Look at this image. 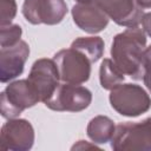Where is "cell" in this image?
I'll list each match as a JSON object with an SVG mask.
<instances>
[{
    "mask_svg": "<svg viewBox=\"0 0 151 151\" xmlns=\"http://www.w3.org/2000/svg\"><path fill=\"white\" fill-rule=\"evenodd\" d=\"M27 79L45 104L59 86L60 76L53 59L40 58L33 63Z\"/></svg>",
    "mask_w": 151,
    "mask_h": 151,
    "instance_id": "obj_8",
    "label": "cell"
},
{
    "mask_svg": "<svg viewBox=\"0 0 151 151\" xmlns=\"http://www.w3.org/2000/svg\"><path fill=\"white\" fill-rule=\"evenodd\" d=\"M78 4H87V2H94L97 0H76Z\"/></svg>",
    "mask_w": 151,
    "mask_h": 151,
    "instance_id": "obj_22",
    "label": "cell"
},
{
    "mask_svg": "<svg viewBox=\"0 0 151 151\" xmlns=\"http://www.w3.org/2000/svg\"><path fill=\"white\" fill-rule=\"evenodd\" d=\"M38 101H40V97L28 79L12 81L1 92V116L6 119L17 118L22 111L33 107Z\"/></svg>",
    "mask_w": 151,
    "mask_h": 151,
    "instance_id": "obj_3",
    "label": "cell"
},
{
    "mask_svg": "<svg viewBox=\"0 0 151 151\" xmlns=\"http://www.w3.org/2000/svg\"><path fill=\"white\" fill-rule=\"evenodd\" d=\"M22 29L17 24H11L7 26H0V46L8 47L19 42L21 39Z\"/></svg>",
    "mask_w": 151,
    "mask_h": 151,
    "instance_id": "obj_16",
    "label": "cell"
},
{
    "mask_svg": "<svg viewBox=\"0 0 151 151\" xmlns=\"http://www.w3.org/2000/svg\"><path fill=\"white\" fill-rule=\"evenodd\" d=\"M29 55L26 41L20 40L13 46L0 48V81L8 83L24 72V66Z\"/></svg>",
    "mask_w": 151,
    "mask_h": 151,
    "instance_id": "obj_10",
    "label": "cell"
},
{
    "mask_svg": "<svg viewBox=\"0 0 151 151\" xmlns=\"http://www.w3.org/2000/svg\"><path fill=\"white\" fill-rule=\"evenodd\" d=\"M22 15L32 25H57L67 14V5L64 0H25Z\"/></svg>",
    "mask_w": 151,
    "mask_h": 151,
    "instance_id": "obj_7",
    "label": "cell"
},
{
    "mask_svg": "<svg viewBox=\"0 0 151 151\" xmlns=\"http://www.w3.org/2000/svg\"><path fill=\"white\" fill-rule=\"evenodd\" d=\"M143 81L151 92V45L145 47L143 53Z\"/></svg>",
    "mask_w": 151,
    "mask_h": 151,
    "instance_id": "obj_18",
    "label": "cell"
},
{
    "mask_svg": "<svg viewBox=\"0 0 151 151\" xmlns=\"http://www.w3.org/2000/svg\"><path fill=\"white\" fill-rule=\"evenodd\" d=\"M109 100L111 107L124 117H138L151 107L149 93L137 84H119L111 90Z\"/></svg>",
    "mask_w": 151,
    "mask_h": 151,
    "instance_id": "obj_2",
    "label": "cell"
},
{
    "mask_svg": "<svg viewBox=\"0 0 151 151\" xmlns=\"http://www.w3.org/2000/svg\"><path fill=\"white\" fill-rule=\"evenodd\" d=\"M53 60L63 83L80 85L90 79L92 63L80 51L72 47L60 50L54 54Z\"/></svg>",
    "mask_w": 151,
    "mask_h": 151,
    "instance_id": "obj_5",
    "label": "cell"
},
{
    "mask_svg": "<svg viewBox=\"0 0 151 151\" xmlns=\"http://www.w3.org/2000/svg\"><path fill=\"white\" fill-rule=\"evenodd\" d=\"M142 8H151V0H136Z\"/></svg>",
    "mask_w": 151,
    "mask_h": 151,
    "instance_id": "obj_21",
    "label": "cell"
},
{
    "mask_svg": "<svg viewBox=\"0 0 151 151\" xmlns=\"http://www.w3.org/2000/svg\"><path fill=\"white\" fill-rule=\"evenodd\" d=\"M0 26L11 25L17 14L15 0H0Z\"/></svg>",
    "mask_w": 151,
    "mask_h": 151,
    "instance_id": "obj_17",
    "label": "cell"
},
{
    "mask_svg": "<svg viewBox=\"0 0 151 151\" xmlns=\"http://www.w3.org/2000/svg\"><path fill=\"white\" fill-rule=\"evenodd\" d=\"M71 47L84 53L93 64L104 53V40L100 37H79L72 41Z\"/></svg>",
    "mask_w": 151,
    "mask_h": 151,
    "instance_id": "obj_14",
    "label": "cell"
},
{
    "mask_svg": "<svg viewBox=\"0 0 151 151\" xmlns=\"http://www.w3.org/2000/svg\"><path fill=\"white\" fill-rule=\"evenodd\" d=\"M111 147L116 151H151V117L140 122L119 123L111 139Z\"/></svg>",
    "mask_w": 151,
    "mask_h": 151,
    "instance_id": "obj_4",
    "label": "cell"
},
{
    "mask_svg": "<svg viewBox=\"0 0 151 151\" xmlns=\"http://www.w3.org/2000/svg\"><path fill=\"white\" fill-rule=\"evenodd\" d=\"M140 22H142V26H143V31L151 38V12L144 13Z\"/></svg>",
    "mask_w": 151,
    "mask_h": 151,
    "instance_id": "obj_19",
    "label": "cell"
},
{
    "mask_svg": "<svg viewBox=\"0 0 151 151\" xmlns=\"http://www.w3.org/2000/svg\"><path fill=\"white\" fill-rule=\"evenodd\" d=\"M114 131L116 125L113 120L106 116H96L88 122L86 127V133L94 144H106L111 142Z\"/></svg>",
    "mask_w": 151,
    "mask_h": 151,
    "instance_id": "obj_13",
    "label": "cell"
},
{
    "mask_svg": "<svg viewBox=\"0 0 151 151\" xmlns=\"http://www.w3.org/2000/svg\"><path fill=\"white\" fill-rule=\"evenodd\" d=\"M146 37L142 28L127 27L116 34L111 45V57L120 71L134 80L143 79V53Z\"/></svg>",
    "mask_w": 151,
    "mask_h": 151,
    "instance_id": "obj_1",
    "label": "cell"
},
{
    "mask_svg": "<svg viewBox=\"0 0 151 151\" xmlns=\"http://www.w3.org/2000/svg\"><path fill=\"white\" fill-rule=\"evenodd\" d=\"M34 129L27 119L11 118L1 127L0 146L2 150L28 151L34 144Z\"/></svg>",
    "mask_w": 151,
    "mask_h": 151,
    "instance_id": "obj_9",
    "label": "cell"
},
{
    "mask_svg": "<svg viewBox=\"0 0 151 151\" xmlns=\"http://www.w3.org/2000/svg\"><path fill=\"white\" fill-rule=\"evenodd\" d=\"M92 92L81 85L59 84L53 96L45 103L46 107L58 112H80L90 106Z\"/></svg>",
    "mask_w": 151,
    "mask_h": 151,
    "instance_id": "obj_6",
    "label": "cell"
},
{
    "mask_svg": "<svg viewBox=\"0 0 151 151\" xmlns=\"http://www.w3.org/2000/svg\"><path fill=\"white\" fill-rule=\"evenodd\" d=\"M101 9L117 25L136 27L143 18V8L136 0H97Z\"/></svg>",
    "mask_w": 151,
    "mask_h": 151,
    "instance_id": "obj_11",
    "label": "cell"
},
{
    "mask_svg": "<svg viewBox=\"0 0 151 151\" xmlns=\"http://www.w3.org/2000/svg\"><path fill=\"white\" fill-rule=\"evenodd\" d=\"M71 14L74 24L81 31L90 34H96L104 31L110 20L97 1L87 4L77 2L71 9Z\"/></svg>",
    "mask_w": 151,
    "mask_h": 151,
    "instance_id": "obj_12",
    "label": "cell"
},
{
    "mask_svg": "<svg viewBox=\"0 0 151 151\" xmlns=\"http://www.w3.org/2000/svg\"><path fill=\"white\" fill-rule=\"evenodd\" d=\"M125 79V74L114 64L112 59L105 58L99 67V83L104 90L111 91Z\"/></svg>",
    "mask_w": 151,
    "mask_h": 151,
    "instance_id": "obj_15",
    "label": "cell"
},
{
    "mask_svg": "<svg viewBox=\"0 0 151 151\" xmlns=\"http://www.w3.org/2000/svg\"><path fill=\"white\" fill-rule=\"evenodd\" d=\"M84 147H85V149H86V147H94V149H96L97 146H96V144L88 145V144H87L85 140H79L77 144H74V145L72 146V150H74V149H80V150H83Z\"/></svg>",
    "mask_w": 151,
    "mask_h": 151,
    "instance_id": "obj_20",
    "label": "cell"
}]
</instances>
